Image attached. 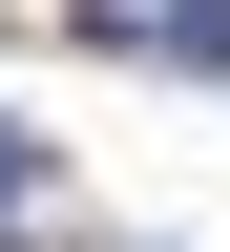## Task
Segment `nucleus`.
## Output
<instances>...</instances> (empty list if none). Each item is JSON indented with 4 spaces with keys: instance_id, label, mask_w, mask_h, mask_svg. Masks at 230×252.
I'll use <instances>...</instances> for the list:
<instances>
[{
    "instance_id": "nucleus-1",
    "label": "nucleus",
    "mask_w": 230,
    "mask_h": 252,
    "mask_svg": "<svg viewBox=\"0 0 230 252\" xmlns=\"http://www.w3.org/2000/svg\"><path fill=\"white\" fill-rule=\"evenodd\" d=\"M147 63H230V0H188V21H126Z\"/></svg>"
},
{
    "instance_id": "nucleus-2",
    "label": "nucleus",
    "mask_w": 230,
    "mask_h": 252,
    "mask_svg": "<svg viewBox=\"0 0 230 252\" xmlns=\"http://www.w3.org/2000/svg\"><path fill=\"white\" fill-rule=\"evenodd\" d=\"M21 168H42V147H21V126H0V210H21Z\"/></svg>"
}]
</instances>
